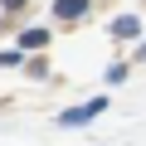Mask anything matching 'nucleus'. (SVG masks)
<instances>
[{"instance_id": "f257e3e1", "label": "nucleus", "mask_w": 146, "mask_h": 146, "mask_svg": "<svg viewBox=\"0 0 146 146\" xmlns=\"http://www.w3.org/2000/svg\"><path fill=\"white\" fill-rule=\"evenodd\" d=\"M102 107H107L102 98H93V102H83V107H73V112H63V127H83V122H93Z\"/></svg>"}, {"instance_id": "f03ea898", "label": "nucleus", "mask_w": 146, "mask_h": 146, "mask_svg": "<svg viewBox=\"0 0 146 146\" xmlns=\"http://www.w3.org/2000/svg\"><path fill=\"white\" fill-rule=\"evenodd\" d=\"M58 20H78V15H88V0H58Z\"/></svg>"}, {"instance_id": "7ed1b4c3", "label": "nucleus", "mask_w": 146, "mask_h": 146, "mask_svg": "<svg viewBox=\"0 0 146 146\" xmlns=\"http://www.w3.org/2000/svg\"><path fill=\"white\" fill-rule=\"evenodd\" d=\"M44 44H49L44 29H25V34H20V49H44Z\"/></svg>"}, {"instance_id": "20e7f679", "label": "nucleus", "mask_w": 146, "mask_h": 146, "mask_svg": "<svg viewBox=\"0 0 146 146\" xmlns=\"http://www.w3.org/2000/svg\"><path fill=\"white\" fill-rule=\"evenodd\" d=\"M112 34H122V39H131V34H136V20H131V15H122V20L112 25Z\"/></svg>"}, {"instance_id": "39448f33", "label": "nucleus", "mask_w": 146, "mask_h": 146, "mask_svg": "<svg viewBox=\"0 0 146 146\" xmlns=\"http://www.w3.org/2000/svg\"><path fill=\"white\" fill-rule=\"evenodd\" d=\"M29 5V0H5V10H25Z\"/></svg>"}]
</instances>
